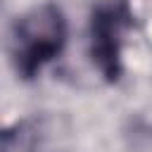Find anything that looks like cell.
Wrapping results in <instances>:
<instances>
[{
  "mask_svg": "<svg viewBox=\"0 0 152 152\" xmlns=\"http://www.w3.org/2000/svg\"><path fill=\"white\" fill-rule=\"evenodd\" d=\"M64 38H66V24L55 5H40L26 12L14 24L12 33V57L17 71L24 78L38 74L45 62L59 55Z\"/></svg>",
  "mask_w": 152,
  "mask_h": 152,
  "instance_id": "1",
  "label": "cell"
},
{
  "mask_svg": "<svg viewBox=\"0 0 152 152\" xmlns=\"http://www.w3.org/2000/svg\"><path fill=\"white\" fill-rule=\"evenodd\" d=\"M121 28H124V14L114 7L97 10V14L93 17V59L109 78H116L119 74Z\"/></svg>",
  "mask_w": 152,
  "mask_h": 152,
  "instance_id": "2",
  "label": "cell"
}]
</instances>
